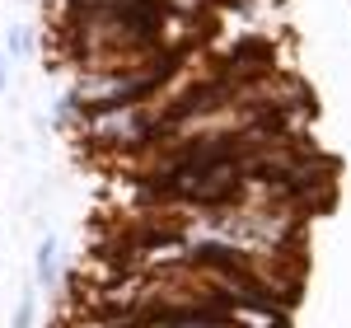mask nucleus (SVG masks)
<instances>
[{
  "label": "nucleus",
  "mask_w": 351,
  "mask_h": 328,
  "mask_svg": "<svg viewBox=\"0 0 351 328\" xmlns=\"http://www.w3.org/2000/svg\"><path fill=\"white\" fill-rule=\"evenodd\" d=\"M33 263H38V268H33V272H38V286L52 291V286H56V235H43V239H38Z\"/></svg>",
  "instance_id": "f257e3e1"
},
{
  "label": "nucleus",
  "mask_w": 351,
  "mask_h": 328,
  "mask_svg": "<svg viewBox=\"0 0 351 328\" xmlns=\"http://www.w3.org/2000/svg\"><path fill=\"white\" fill-rule=\"evenodd\" d=\"M5 52H10V56H24V52H28V33H24V28H10V38H5Z\"/></svg>",
  "instance_id": "f03ea898"
},
{
  "label": "nucleus",
  "mask_w": 351,
  "mask_h": 328,
  "mask_svg": "<svg viewBox=\"0 0 351 328\" xmlns=\"http://www.w3.org/2000/svg\"><path fill=\"white\" fill-rule=\"evenodd\" d=\"M10 324H14V328H33V301H19V309H14Z\"/></svg>",
  "instance_id": "7ed1b4c3"
},
{
  "label": "nucleus",
  "mask_w": 351,
  "mask_h": 328,
  "mask_svg": "<svg viewBox=\"0 0 351 328\" xmlns=\"http://www.w3.org/2000/svg\"><path fill=\"white\" fill-rule=\"evenodd\" d=\"M10 84V75H5V52H0V89Z\"/></svg>",
  "instance_id": "20e7f679"
}]
</instances>
